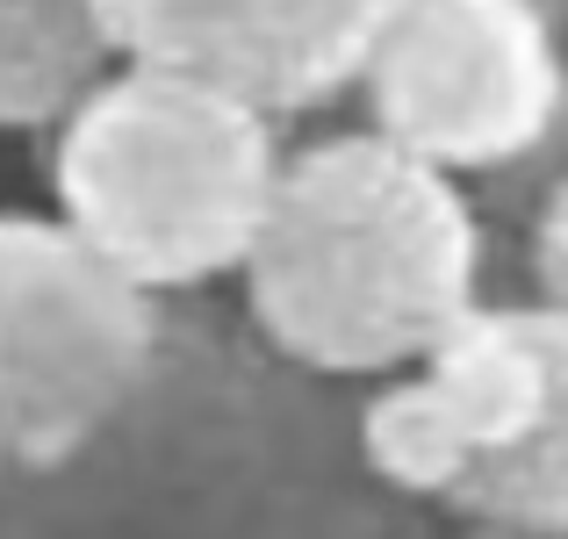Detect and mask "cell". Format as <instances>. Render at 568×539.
<instances>
[{"label":"cell","mask_w":568,"mask_h":539,"mask_svg":"<svg viewBox=\"0 0 568 539\" xmlns=\"http://www.w3.org/2000/svg\"><path fill=\"white\" fill-rule=\"evenodd\" d=\"M483 202L382 130L295 144L245 288L252 338L310 382H396L446 346L489 295Z\"/></svg>","instance_id":"6da1fadb"},{"label":"cell","mask_w":568,"mask_h":539,"mask_svg":"<svg viewBox=\"0 0 568 539\" xmlns=\"http://www.w3.org/2000/svg\"><path fill=\"white\" fill-rule=\"evenodd\" d=\"M281 166L266 109L152 65H115L43 152L51 216L152 303L245 274Z\"/></svg>","instance_id":"7a4b0ae2"},{"label":"cell","mask_w":568,"mask_h":539,"mask_svg":"<svg viewBox=\"0 0 568 539\" xmlns=\"http://www.w3.org/2000/svg\"><path fill=\"white\" fill-rule=\"evenodd\" d=\"M0 539H425L353 454V417L317 425H166L138 410L51 475H0Z\"/></svg>","instance_id":"3957f363"},{"label":"cell","mask_w":568,"mask_h":539,"mask_svg":"<svg viewBox=\"0 0 568 539\" xmlns=\"http://www.w3.org/2000/svg\"><path fill=\"white\" fill-rule=\"evenodd\" d=\"M166 359L159 303L51 209H0V475L109 439Z\"/></svg>","instance_id":"277c9868"},{"label":"cell","mask_w":568,"mask_h":539,"mask_svg":"<svg viewBox=\"0 0 568 539\" xmlns=\"http://www.w3.org/2000/svg\"><path fill=\"white\" fill-rule=\"evenodd\" d=\"M561 87V14L540 0H396L361 72L367 130L468 187L540 152Z\"/></svg>","instance_id":"5b68a950"},{"label":"cell","mask_w":568,"mask_h":539,"mask_svg":"<svg viewBox=\"0 0 568 539\" xmlns=\"http://www.w3.org/2000/svg\"><path fill=\"white\" fill-rule=\"evenodd\" d=\"M123 65L181 72L274 123L361 94L396 0H94Z\"/></svg>","instance_id":"8992f818"},{"label":"cell","mask_w":568,"mask_h":539,"mask_svg":"<svg viewBox=\"0 0 568 539\" xmlns=\"http://www.w3.org/2000/svg\"><path fill=\"white\" fill-rule=\"evenodd\" d=\"M417 374L454 410L460 439L475 446V468L518 454L540 431L547 396H555V359H547L532 303H483L468 324L446 332V346Z\"/></svg>","instance_id":"52a82bcc"},{"label":"cell","mask_w":568,"mask_h":539,"mask_svg":"<svg viewBox=\"0 0 568 539\" xmlns=\"http://www.w3.org/2000/svg\"><path fill=\"white\" fill-rule=\"evenodd\" d=\"M123 65L94 0H0V138H51Z\"/></svg>","instance_id":"ba28073f"},{"label":"cell","mask_w":568,"mask_h":539,"mask_svg":"<svg viewBox=\"0 0 568 539\" xmlns=\"http://www.w3.org/2000/svg\"><path fill=\"white\" fill-rule=\"evenodd\" d=\"M353 454L375 475L396 504H432V511H454V497L475 475V446L460 439L454 410L439 403V388L425 374H396L375 382L353 410Z\"/></svg>","instance_id":"9c48e42d"},{"label":"cell","mask_w":568,"mask_h":539,"mask_svg":"<svg viewBox=\"0 0 568 539\" xmlns=\"http://www.w3.org/2000/svg\"><path fill=\"white\" fill-rule=\"evenodd\" d=\"M532 317H540L547 359H555L547 417L518 454L468 475V489L454 497V518L518 532V539H568V317H555V309H532Z\"/></svg>","instance_id":"30bf717a"},{"label":"cell","mask_w":568,"mask_h":539,"mask_svg":"<svg viewBox=\"0 0 568 539\" xmlns=\"http://www.w3.org/2000/svg\"><path fill=\"white\" fill-rule=\"evenodd\" d=\"M561 58H568V14H561ZM555 187H568V87H561V115H555V130L540 138V152H532L526 166H511L504 180L475 187L497 260H518V245H526L532 216L547 209V194H555Z\"/></svg>","instance_id":"8fae6325"},{"label":"cell","mask_w":568,"mask_h":539,"mask_svg":"<svg viewBox=\"0 0 568 539\" xmlns=\"http://www.w3.org/2000/svg\"><path fill=\"white\" fill-rule=\"evenodd\" d=\"M511 266L526 274V295H518V303L568 317V187L547 194V209L532 216V231H526V245H518Z\"/></svg>","instance_id":"7c38bea8"},{"label":"cell","mask_w":568,"mask_h":539,"mask_svg":"<svg viewBox=\"0 0 568 539\" xmlns=\"http://www.w3.org/2000/svg\"><path fill=\"white\" fill-rule=\"evenodd\" d=\"M446 539H518V532H497V526H460V532H446Z\"/></svg>","instance_id":"4fadbf2b"},{"label":"cell","mask_w":568,"mask_h":539,"mask_svg":"<svg viewBox=\"0 0 568 539\" xmlns=\"http://www.w3.org/2000/svg\"><path fill=\"white\" fill-rule=\"evenodd\" d=\"M540 8H555V14H568V0H540Z\"/></svg>","instance_id":"5bb4252c"}]
</instances>
